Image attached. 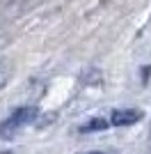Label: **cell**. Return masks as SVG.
I'll use <instances>...</instances> for the list:
<instances>
[{"mask_svg": "<svg viewBox=\"0 0 151 154\" xmlns=\"http://www.w3.org/2000/svg\"><path fill=\"white\" fill-rule=\"evenodd\" d=\"M37 115H39V108H37V106H23V108H16L12 115L5 120V122L0 124V136H2L5 140L14 138V136L19 134L23 127H28L30 122H34Z\"/></svg>", "mask_w": 151, "mask_h": 154, "instance_id": "1", "label": "cell"}, {"mask_svg": "<svg viewBox=\"0 0 151 154\" xmlns=\"http://www.w3.org/2000/svg\"><path fill=\"white\" fill-rule=\"evenodd\" d=\"M112 124L114 127H128V124H135L142 120V110L138 108H117L112 110Z\"/></svg>", "mask_w": 151, "mask_h": 154, "instance_id": "2", "label": "cell"}, {"mask_svg": "<svg viewBox=\"0 0 151 154\" xmlns=\"http://www.w3.org/2000/svg\"><path fill=\"white\" fill-rule=\"evenodd\" d=\"M108 124L103 122V120H92V124H87V127H82V131H94V129H105Z\"/></svg>", "mask_w": 151, "mask_h": 154, "instance_id": "3", "label": "cell"}, {"mask_svg": "<svg viewBox=\"0 0 151 154\" xmlns=\"http://www.w3.org/2000/svg\"><path fill=\"white\" fill-rule=\"evenodd\" d=\"M5 83H7V71H5V67L0 64V88H2Z\"/></svg>", "mask_w": 151, "mask_h": 154, "instance_id": "4", "label": "cell"}, {"mask_svg": "<svg viewBox=\"0 0 151 154\" xmlns=\"http://www.w3.org/2000/svg\"><path fill=\"white\" fill-rule=\"evenodd\" d=\"M85 154H103V152H85Z\"/></svg>", "mask_w": 151, "mask_h": 154, "instance_id": "5", "label": "cell"}]
</instances>
